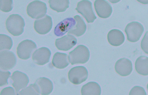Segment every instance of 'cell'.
<instances>
[{
	"instance_id": "obj_1",
	"label": "cell",
	"mask_w": 148,
	"mask_h": 95,
	"mask_svg": "<svg viewBox=\"0 0 148 95\" xmlns=\"http://www.w3.org/2000/svg\"><path fill=\"white\" fill-rule=\"evenodd\" d=\"M5 25L8 32L14 36H17L23 33L25 23L22 16L14 14L10 15L7 19Z\"/></svg>"
},
{
	"instance_id": "obj_2",
	"label": "cell",
	"mask_w": 148,
	"mask_h": 95,
	"mask_svg": "<svg viewBox=\"0 0 148 95\" xmlns=\"http://www.w3.org/2000/svg\"><path fill=\"white\" fill-rule=\"evenodd\" d=\"M90 57L88 49L85 46L80 45L69 53V59L72 65L83 64L88 61Z\"/></svg>"
},
{
	"instance_id": "obj_3",
	"label": "cell",
	"mask_w": 148,
	"mask_h": 95,
	"mask_svg": "<svg viewBox=\"0 0 148 95\" xmlns=\"http://www.w3.org/2000/svg\"><path fill=\"white\" fill-rule=\"evenodd\" d=\"M144 31V28L142 25L136 22L129 23L125 29L127 40L132 43H135L140 40Z\"/></svg>"
},
{
	"instance_id": "obj_4",
	"label": "cell",
	"mask_w": 148,
	"mask_h": 95,
	"mask_svg": "<svg viewBox=\"0 0 148 95\" xmlns=\"http://www.w3.org/2000/svg\"><path fill=\"white\" fill-rule=\"evenodd\" d=\"M46 4L43 2L35 1L29 3L27 8V14L32 18L39 19L42 18L47 12Z\"/></svg>"
},
{
	"instance_id": "obj_5",
	"label": "cell",
	"mask_w": 148,
	"mask_h": 95,
	"mask_svg": "<svg viewBox=\"0 0 148 95\" xmlns=\"http://www.w3.org/2000/svg\"><path fill=\"white\" fill-rule=\"evenodd\" d=\"M88 72L83 66L75 67L70 70L68 73V78L70 82L75 85H79L85 82L88 78Z\"/></svg>"
},
{
	"instance_id": "obj_6",
	"label": "cell",
	"mask_w": 148,
	"mask_h": 95,
	"mask_svg": "<svg viewBox=\"0 0 148 95\" xmlns=\"http://www.w3.org/2000/svg\"><path fill=\"white\" fill-rule=\"evenodd\" d=\"M75 9L85 18L88 23H93L97 18L93 12L92 3L89 1L83 0L78 2Z\"/></svg>"
},
{
	"instance_id": "obj_7",
	"label": "cell",
	"mask_w": 148,
	"mask_h": 95,
	"mask_svg": "<svg viewBox=\"0 0 148 95\" xmlns=\"http://www.w3.org/2000/svg\"><path fill=\"white\" fill-rule=\"evenodd\" d=\"M37 48L36 43L29 40H24L19 44L17 48V56L20 59L26 60L29 58Z\"/></svg>"
},
{
	"instance_id": "obj_8",
	"label": "cell",
	"mask_w": 148,
	"mask_h": 95,
	"mask_svg": "<svg viewBox=\"0 0 148 95\" xmlns=\"http://www.w3.org/2000/svg\"><path fill=\"white\" fill-rule=\"evenodd\" d=\"M1 69L8 70L12 69L16 63V56L12 52L3 51L1 52Z\"/></svg>"
},
{
	"instance_id": "obj_9",
	"label": "cell",
	"mask_w": 148,
	"mask_h": 95,
	"mask_svg": "<svg viewBox=\"0 0 148 95\" xmlns=\"http://www.w3.org/2000/svg\"><path fill=\"white\" fill-rule=\"evenodd\" d=\"M52 27L51 17L47 15L35 21L34 29L36 32L40 34L44 35L48 33Z\"/></svg>"
},
{
	"instance_id": "obj_10",
	"label": "cell",
	"mask_w": 148,
	"mask_h": 95,
	"mask_svg": "<svg viewBox=\"0 0 148 95\" xmlns=\"http://www.w3.org/2000/svg\"><path fill=\"white\" fill-rule=\"evenodd\" d=\"M11 79L13 81L12 85L14 87L17 95H18L21 90L27 86L29 82V78L25 74L18 71L13 73Z\"/></svg>"
},
{
	"instance_id": "obj_11",
	"label": "cell",
	"mask_w": 148,
	"mask_h": 95,
	"mask_svg": "<svg viewBox=\"0 0 148 95\" xmlns=\"http://www.w3.org/2000/svg\"><path fill=\"white\" fill-rule=\"evenodd\" d=\"M51 55V51L49 49L42 47L34 53L32 55L33 60L36 64L43 66L49 62Z\"/></svg>"
},
{
	"instance_id": "obj_12",
	"label": "cell",
	"mask_w": 148,
	"mask_h": 95,
	"mask_svg": "<svg viewBox=\"0 0 148 95\" xmlns=\"http://www.w3.org/2000/svg\"><path fill=\"white\" fill-rule=\"evenodd\" d=\"M94 5L98 16L102 18L110 17L112 13V8L108 2L104 0H97L95 1Z\"/></svg>"
},
{
	"instance_id": "obj_13",
	"label": "cell",
	"mask_w": 148,
	"mask_h": 95,
	"mask_svg": "<svg viewBox=\"0 0 148 95\" xmlns=\"http://www.w3.org/2000/svg\"><path fill=\"white\" fill-rule=\"evenodd\" d=\"M115 69L119 75L123 77L128 76L131 74L132 71V62L126 58L120 59L115 63Z\"/></svg>"
},
{
	"instance_id": "obj_14",
	"label": "cell",
	"mask_w": 148,
	"mask_h": 95,
	"mask_svg": "<svg viewBox=\"0 0 148 95\" xmlns=\"http://www.w3.org/2000/svg\"><path fill=\"white\" fill-rule=\"evenodd\" d=\"M77 43L76 38L71 35L68 34L56 39L55 44L59 50L66 51L70 50Z\"/></svg>"
},
{
	"instance_id": "obj_15",
	"label": "cell",
	"mask_w": 148,
	"mask_h": 95,
	"mask_svg": "<svg viewBox=\"0 0 148 95\" xmlns=\"http://www.w3.org/2000/svg\"><path fill=\"white\" fill-rule=\"evenodd\" d=\"M76 24L75 20L68 18L63 20L55 27L54 33L56 36L61 37L71 30Z\"/></svg>"
},
{
	"instance_id": "obj_16",
	"label": "cell",
	"mask_w": 148,
	"mask_h": 95,
	"mask_svg": "<svg viewBox=\"0 0 148 95\" xmlns=\"http://www.w3.org/2000/svg\"><path fill=\"white\" fill-rule=\"evenodd\" d=\"M34 84L39 94L49 95L53 90V84L52 82L45 77H40L38 79Z\"/></svg>"
},
{
	"instance_id": "obj_17",
	"label": "cell",
	"mask_w": 148,
	"mask_h": 95,
	"mask_svg": "<svg viewBox=\"0 0 148 95\" xmlns=\"http://www.w3.org/2000/svg\"><path fill=\"white\" fill-rule=\"evenodd\" d=\"M109 43L114 46H118L122 44L125 40L124 33L117 29H114L109 31L107 36Z\"/></svg>"
},
{
	"instance_id": "obj_18",
	"label": "cell",
	"mask_w": 148,
	"mask_h": 95,
	"mask_svg": "<svg viewBox=\"0 0 148 95\" xmlns=\"http://www.w3.org/2000/svg\"><path fill=\"white\" fill-rule=\"evenodd\" d=\"M76 22V24L72 29L70 30L68 34H72L76 37H80L85 33L86 30V26L83 19L79 15L74 17Z\"/></svg>"
},
{
	"instance_id": "obj_19",
	"label": "cell",
	"mask_w": 148,
	"mask_h": 95,
	"mask_svg": "<svg viewBox=\"0 0 148 95\" xmlns=\"http://www.w3.org/2000/svg\"><path fill=\"white\" fill-rule=\"evenodd\" d=\"M81 93L82 95H100L101 93V87L97 83L90 82L82 86Z\"/></svg>"
},
{
	"instance_id": "obj_20",
	"label": "cell",
	"mask_w": 148,
	"mask_h": 95,
	"mask_svg": "<svg viewBox=\"0 0 148 95\" xmlns=\"http://www.w3.org/2000/svg\"><path fill=\"white\" fill-rule=\"evenodd\" d=\"M52 64L55 67L58 69L66 68L69 64L67 55L58 52L56 53L53 58Z\"/></svg>"
},
{
	"instance_id": "obj_21",
	"label": "cell",
	"mask_w": 148,
	"mask_h": 95,
	"mask_svg": "<svg viewBox=\"0 0 148 95\" xmlns=\"http://www.w3.org/2000/svg\"><path fill=\"white\" fill-rule=\"evenodd\" d=\"M148 57L145 56H140L135 62V69L139 74L143 76L148 75Z\"/></svg>"
},
{
	"instance_id": "obj_22",
	"label": "cell",
	"mask_w": 148,
	"mask_h": 95,
	"mask_svg": "<svg viewBox=\"0 0 148 95\" xmlns=\"http://www.w3.org/2000/svg\"><path fill=\"white\" fill-rule=\"evenodd\" d=\"M51 8L58 12H62L65 11L69 8V2L68 0L63 1H49Z\"/></svg>"
},
{
	"instance_id": "obj_23",
	"label": "cell",
	"mask_w": 148,
	"mask_h": 95,
	"mask_svg": "<svg viewBox=\"0 0 148 95\" xmlns=\"http://www.w3.org/2000/svg\"><path fill=\"white\" fill-rule=\"evenodd\" d=\"M1 40V51L5 50H10L12 47L13 42L12 39L9 36L5 34L0 35Z\"/></svg>"
},
{
	"instance_id": "obj_24",
	"label": "cell",
	"mask_w": 148,
	"mask_h": 95,
	"mask_svg": "<svg viewBox=\"0 0 148 95\" xmlns=\"http://www.w3.org/2000/svg\"><path fill=\"white\" fill-rule=\"evenodd\" d=\"M18 95H40L37 91L35 84H32L28 87L23 90Z\"/></svg>"
},
{
	"instance_id": "obj_25",
	"label": "cell",
	"mask_w": 148,
	"mask_h": 95,
	"mask_svg": "<svg viewBox=\"0 0 148 95\" xmlns=\"http://www.w3.org/2000/svg\"><path fill=\"white\" fill-rule=\"evenodd\" d=\"M1 10L5 12H8L11 11L13 8V1L1 0Z\"/></svg>"
},
{
	"instance_id": "obj_26",
	"label": "cell",
	"mask_w": 148,
	"mask_h": 95,
	"mask_svg": "<svg viewBox=\"0 0 148 95\" xmlns=\"http://www.w3.org/2000/svg\"><path fill=\"white\" fill-rule=\"evenodd\" d=\"M10 73L8 71L5 72L1 71V87L8 85V79L10 77Z\"/></svg>"
},
{
	"instance_id": "obj_27",
	"label": "cell",
	"mask_w": 148,
	"mask_h": 95,
	"mask_svg": "<svg viewBox=\"0 0 148 95\" xmlns=\"http://www.w3.org/2000/svg\"><path fill=\"white\" fill-rule=\"evenodd\" d=\"M130 95H146L147 94L143 88L139 86L134 87L130 91Z\"/></svg>"
},
{
	"instance_id": "obj_28",
	"label": "cell",
	"mask_w": 148,
	"mask_h": 95,
	"mask_svg": "<svg viewBox=\"0 0 148 95\" xmlns=\"http://www.w3.org/2000/svg\"><path fill=\"white\" fill-rule=\"evenodd\" d=\"M141 47L143 50L148 54V31H147L142 41Z\"/></svg>"
},
{
	"instance_id": "obj_29",
	"label": "cell",
	"mask_w": 148,
	"mask_h": 95,
	"mask_svg": "<svg viewBox=\"0 0 148 95\" xmlns=\"http://www.w3.org/2000/svg\"><path fill=\"white\" fill-rule=\"evenodd\" d=\"M14 90L12 87H8L5 88L1 91V95H16Z\"/></svg>"
}]
</instances>
